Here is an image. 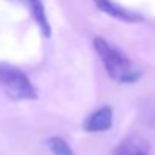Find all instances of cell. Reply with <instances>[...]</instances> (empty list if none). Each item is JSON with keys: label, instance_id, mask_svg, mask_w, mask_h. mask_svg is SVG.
I'll use <instances>...</instances> for the list:
<instances>
[{"label": "cell", "instance_id": "obj_1", "mask_svg": "<svg viewBox=\"0 0 155 155\" xmlns=\"http://www.w3.org/2000/svg\"><path fill=\"white\" fill-rule=\"evenodd\" d=\"M94 48L100 59L103 60L107 74L117 83H136L142 72L133 66L130 59L120 51L113 44L107 42L104 38H95L94 39Z\"/></svg>", "mask_w": 155, "mask_h": 155}, {"label": "cell", "instance_id": "obj_2", "mask_svg": "<svg viewBox=\"0 0 155 155\" xmlns=\"http://www.w3.org/2000/svg\"><path fill=\"white\" fill-rule=\"evenodd\" d=\"M0 89L14 101L38 98L36 89L30 78L18 68L9 63H0Z\"/></svg>", "mask_w": 155, "mask_h": 155}, {"label": "cell", "instance_id": "obj_3", "mask_svg": "<svg viewBox=\"0 0 155 155\" xmlns=\"http://www.w3.org/2000/svg\"><path fill=\"white\" fill-rule=\"evenodd\" d=\"M94 3L104 14H107V15H110V17L119 20V21H125V23H140V21H143V17L140 14L130 11V9L114 3L113 0H94Z\"/></svg>", "mask_w": 155, "mask_h": 155}, {"label": "cell", "instance_id": "obj_4", "mask_svg": "<svg viewBox=\"0 0 155 155\" xmlns=\"http://www.w3.org/2000/svg\"><path fill=\"white\" fill-rule=\"evenodd\" d=\"M149 143L140 134H130L124 137L114 148L113 155H148Z\"/></svg>", "mask_w": 155, "mask_h": 155}, {"label": "cell", "instance_id": "obj_5", "mask_svg": "<svg viewBox=\"0 0 155 155\" xmlns=\"http://www.w3.org/2000/svg\"><path fill=\"white\" fill-rule=\"evenodd\" d=\"M113 125V108L104 105L89 114L84 120V130L89 133H103Z\"/></svg>", "mask_w": 155, "mask_h": 155}, {"label": "cell", "instance_id": "obj_6", "mask_svg": "<svg viewBox=\"0 0 155 155\" xmlns=\"http://www.w3.org/2000/svg\"><path fill=\"white\" fill-rule=\"evenodd\" d=\"M30 11L35 23L38 24L39 30L44 33V36H50L51 35V27H50V23H48V18H47V14H45V8H44V3L42 0H21Z\"/></svg>", "mask_w": 155, "mask_h": 155}, {"label": "cell", "instance_id": "obj_7", "mask_svg": "<svg viewBox=\"0 0 155 155\" xmlns=\"http://www.w3.org/2000/svg\"><path fill=\"white\" fill-rule=\"evenodd\" d=\"M48 148L51 149V152L54 155H74L71 146L68 145V142L62 137H51L47 140Z\"/></svg>", "mask_w": 155, "mask_h": 155}, {"label": "cell", "instance_id": "obj_8", "mask_svg": "<svg viewBox=\"0 0 155 155\" xmlns=\"http://www.w3.org/2000/svg\"><path fill=\"white\" fill-rule=\"evenodd\" d=\"M148 155H149V154H148Z\"/></svg>", "mask_w": 155, "mask_h": 155}]
</instances>
